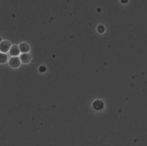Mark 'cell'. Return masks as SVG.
I'll use <instances>...</instances> for the list:
<instances>
[{"label": "cell", "mask_w": 147, "mask_h": 146, "mask_svg": "<svg viewBox=\"0 0 147 146\" xmlns=\"http://www.w3.org/2000/svg\"><path fill=\"white\" fill-rule=\"evenodd\" d=\"M93 106L94 109L97 111L102 110L104 107V104L101 100H96L93 104Z\"/></svg>", "instance_id": "3957f363"}, {"label": "cell", "mask_w": 147, "mask_h": 146, "mask_svg": "<svg viewBox=\"0 0 147 146\" xmlns=\"http://www.w3.org/2000/svg\"><path fill=\"white\" fill-rule=\"evenodd\" d=\"M20 64V58L17 57H13L11 58L10 61H9V65L13 68L18 67Z\"/></svg>", "instance_id": "7a4b0ae2"}, {"label": "cell", "mask_w": 147, "mask_h": 146, "mask_svg": "<svg viewBox=\"0 0 147 146\" xmlns=\"http://www.w3.org/2000/svg\"><path fill=\"white\" fill-rule=\"evenodd\" d=\"M121 1L123 3H126L128 2V0H121Z\"/></svg>", "instance_id": "30bf717a"}, {"label": "cell", "mask_w": 147, "mask_h": 146, "mask_svg": "<svg viewBox=\"0 0 147 146\" xmlns=\"http://www.w3.org/2000/svg\"><path fill=\"white\" fill-rule=\"evenodd\" d=\"M20 60L23 63H28L31 60V57L29 54H22L20 56Z\"/></svg>", "instance_id": "5b68a950"}, {"label": "cell", "mask_w": 147, "mask_h": 146, "mask_svg": "<svg viewBox=\"0 0 147 146\" xmlns=\"http://www.w3.org/2000/svg\"><path fill=\"white\" fill-rule=\"evenodd\" d=\"M7 61V56L5 54H0V62L1 63H5Z\"/></svg>", "instance_id": "52a82bcc"}, {"label": "cell", "mask_w": 147, "mask_h": 146, "mask_svg": "<svg viewBox=\"0 0 147 146\" xmlns=\"http://www.w3.org/2000/svg\"><path fill=\"white\" fill-rule=\"evenodd\" d=\"M98 31L99 32H100V33H103V32H104L105 28H104V27L102 25H100V26H98Z\"/></svg>", "instance_id": "ba28073f"}, {"label": "cell", "mask_w": 147, "mask_h": 146, "mask_svg": "<svg viewBox=\"0 0 147 146\" xmlns=\"http://www.w3.org/2000/svg\"><path fill=\"white\" fill-rule=\"evenodd\" d=\"M10 52V55H12V56H17V55L20 54V50L19 49L18 47L17 46V45H13L12 48H11L10 52Z\"/></svg>", "instance_id": "277c9868"}, {"label": "cell", "mask_w": 147, "mask_h": 146, "mask_svg": "<svg viewBox=\"0 0 147 146\" xmlns=\"http://www.w3.org/2000/svg\"><path fill=\"white\" fill-rule=\"evenodd\" d=\"M45 71H46V68H45L44 66H41V67L40 68V72H44Z\"/></svg>", "instance_id": "9c48e42d"}, {"label": "cell", "mask_w": 147, "mask_h": 146, "mask_svg": "<svg viewBox=\"0 0 147 146\" xmlns=\"http://www.w3.org/2000/svg\"><path fill=\"white\" fill-rule=\"evenodd\" d=\"M20 52H21L22 53L28 52L29 50V47L25 43L21 44L20 45Z\"/></svg>", "instance_id": "8992f818"}, {"label": "cell", "mask_w": 147, "mask_h": 146, "mask_svg": "<svg viewBox=\"0 0 147 146\" xmlns=\"http://www.w3.org/2000/svg\"><path fill=\"white\" fill-rule=\"evenodd\" d=\"M10 47V44L7 41H3L0 44V50L1 52L6 53L9 50Z\"/></svg>", "instance_id": "6da1fadb"}]
</instances>
